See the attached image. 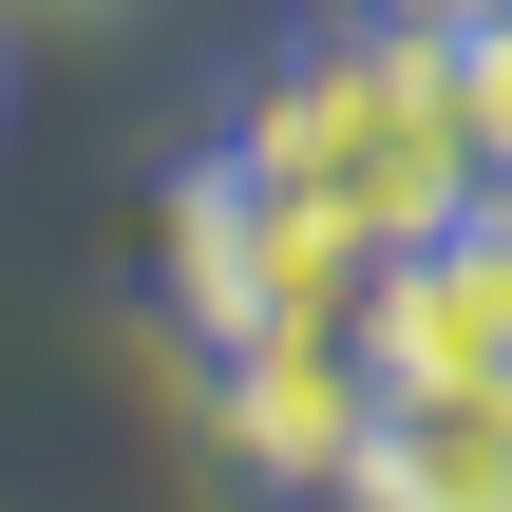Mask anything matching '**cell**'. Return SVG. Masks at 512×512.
Here are the masks:
<instances>
[{"mask_svg": "<svg viewBox=\"0 0 512 512\" xmlns=\"http://www.w3.org/2000/svg\"><path fill=\"white\" fill-rule=\"evenodd\" d=\"M228 152L285 190V209H323L361 266L380 247H418V228H456L475 209V133H456V57L418 38V19H323V38H285L266 76H247V114H228Z\"/></svg>", "mask_w": 512, "mask_h": 512, "instance_id": "6da1fadb", "label": "cell"}, {"mask_svg": "<svg viewBox=\"0 0 512 512\" xmlns=\"http://www.w3.org/2000/svg\"><path fill=\"white\" fill-rule=\"evenodd\" d=\"M380 19H418V38H475V19H512V0H380Z\"/></svg>", "mask_w": 512, "mask_h": 512, "instance_id": "8992f818", "label": "cell"}, {"mask_svg": "<svg viewBox=\"0 0 512 512\" xmlns=\"http://www.w3.org/2000/svg\"><path fill=\"white\" fill-rule=\"evenodd\" d=\"M171 304H190V342H361V247L323 228V209H285L247 152H209L190 190H171Z\"/></svg>", "mask_w": 512, "mask_h": 512, "instance_id": "7a4b0ae2", "label": "cell"}, {"mask_svg": "<svg viewBox=\"0 0 512 512\" xmlns=\"http://www.w3.org/2000/svg\"><path fill=\"white\" fill-rule=\"evenodd\" d=\"M342 512H512V380H361Z\"/></svg>", "mask_w": 512, "mask_h": 512, "instance_id": "3957f363", "label": "cell"}, {"mask_svg": "<svg viewBox=\"0 0 512 512\" xmlns=\"http://www.w3.org/2000/svg\"><path fill=\"white\" fill-rule=\"evenodd\" d=\"M437 57H456V133H475V190H512V19L437 38Z\"/></svg>", "mask_w": 512, "mask_h": 512, "instance_id": "5b68a950", "label": "cell"}, {"mask_svg": "<svg viewBox=\"0 0 512 512\" xmlns=\"http://www.w3.org/2000/svg\"><path fill=\"white\" fill-rule=\"evenodd\" d=\"M209 437L266 475V494H323L342 437H361V342H209Z\"/></svg>", "mask_w": 512, "mask_h": 512, "instance_id": "277c9868", "label": "cell"}]
</instances>
